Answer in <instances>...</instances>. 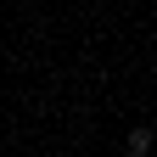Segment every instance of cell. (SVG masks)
I'll use <instances>...</instances> for the list:
<instances>
[{"label":"cell","instance_id":"obj_1","mask_svg":"<svg viewBox=\"0 0 157 157\" xmlns=\"http://www.w3.org/2000/svg\"><path fill=\"white\" fill-rule=\"evenodd\" d=\"M124 157H129V151H124Z\"/></svg>","mask_w":157,"mask_h":157}]
</instances>
